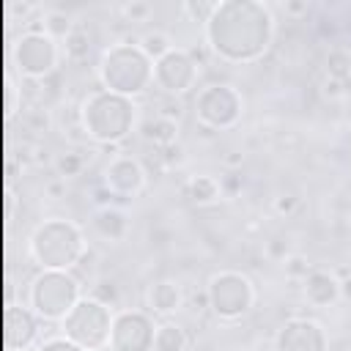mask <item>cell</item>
Returning a JSON list of instances; mask_svg holds the SVG:
<instances>
[{
  "mask_svg": "<svg viewBox=\"0 0 351 351\" xmlns=\"http://www.w3.org/2000/svg\"><path fill=\"white\" fill-rule=\"evenodd\" d=\"M186 197L195 203V206H211L222 197V186L214 176H192L189 184H186Z\"/></svg>",
  "mask_w": 351,
  "mask_h": 351,
  "instance_id": "ba28073f",
  "label": "cell"
},
{
  "mask_svg": "<svg viewBox=\"0 0 351 351\" xmlns=\"http://www.w3.org/2000/svg\"><path fill=\"white\" fill-rule=\"evenodd\" d=\"M321 93H324V99H343L346 96V82H340V80H335V77H324V82H321Z\"/></svg>",
  "mask_w": 351,
  "mask_h": 351,
  "instance_id": "44dd1931",
  "label": "cell"
},
{
  "mask_svg": "<svg viewBox=\"0 0 351 351\" xmlns=\"http://www.w3.org/2000/svg\"><path fill=\"white\" fill-rule=\"evenodd\" d=\"M140 47H143V55L154 58V60H162L167 52H173V41H170V36L165 30H148L140 38Z\"/></svg>",
  "mask_w": 351,
  "mask_h": 351,
  "instance_id": "7c38bea8",
  "label": "cell"
},
{
  "mask_svg": "<svg viewBox=\"0 0 351 351\" xmlns=\"http://www.w3.org/2000/svg\"><path fill=\"white\" fill-rule=\"evenodd\" d=\"M41 30L49 36V38H66L71 30H74V22L66 11L60 8H49L44 11V19H41Z\"/></svg>",
  "mask_w": 351,
  "mask_h": 351,
  "instance_id": "8fae6325",
  "label": "cell"
},
{
  "mask_svg": "<svg viewBox=\"0 0 351 351\" xmlns=\"http://www.w3.org/2000/svg\"><path fill=\"white\" fill-rule=\"evenodd\" d=\"M80 280L63 271H44L30 285V307L44 321H63L80 302Z\"/></svg>",
  "mask_w": 351,
  "mask_h": 351,
  "instance_id": "6da1fadb",
  "label": "cell"
},
{
  "mask_svg": "<svg viewBox=\"0 0 351 351\" xmlns=\"http://www.w3.org/2000/svg\"><path fill=\"white\" fill-rule=\"evenodd\" d=\"M143 140L154 143L156 148L173 145V143H178V123H176V121H170V118L154 115L151 121H145V123H143Z\"/></svg>",
  "mask_w": 351,
  "mask_h": 351,
  "instance_id": "52a82bcc",
  "label": "cell"
},
{
  "mask_svg": "<svg viewBox=\"0 0 351 351\" xmlns=\"http://www.w3.org/2000/svg\"><path fill=\"white\" fill-rule=\"evenodd\" d=\"M263 252H266V258H269V261H274V263H282V261L291 255L288 239H282V236H274V239H269Z\"/></svg>",
  "mask_w": 351,
  "mask_h": 351,
  "instance_id": "d6986e66",
  "label": "cell"
},
{
  "mask_svg": "<svg viewBox=\"0 0 351 351\" xmlns=\"http://www.w3.org/2000/svg\"><path fill=\"white\" fill-rule=\"evenodd\" d=\"M90 299H96V302L104 304V307H115L118 299H121V288H118L115 280L99 277V280L93 282V288H90Z\"/></svg>",
  "mask_w": 351,
  "mask_h": 351,
  "instance_id": "5bb4252c",
  "label": "cell"
},
{
  "mask_svg": "<svg viewBox=\"0 0 351 351\" xmlns=\"http://www.w3.org/2000/svg\"><path fill=\"white\" fill-rule=\"evenodd\" d=\"M104 186H107L115 197L137 195V192H143V186H145V170H143V165H140L137 159H132V156H115V159L107 165Z\"/></svg>",
  "mask_w": 351,
  "mask_h": 351,
  "instance_id": "7a4b0ae2",
  "label": "cell"
},
{
  "mask_svg": "<svg viewBox=\"0 0 351 351\" xmlns=\"http://www.w3.org/2000/svg\"><path fill=\"white\" fill-rule=\"evenodd\" d=\"M181 302H184V293L173 280H159L148 288V307L156 315H173L181 307Z\"/></svg>",
  "mask_w": 351,
  "mask_h": 351,
  "instance_id": "8992f818",
  "label": "cell"
},
{
  "mask_svg": "<svg viewBox=\"0 0 351 351\" xmlns=\"http://www.w3.org/2000/svg\"><path fill=\"white\" fill-rule=\"evenodd\" d=\"M282 271H285V277H291V280H304V277L313 271V266H310V261H307L304 255L291 252V255L282 261Z\"/></svg>",
  "mask_w": 351,
  "mask_h": 351,
  "instance_id": "2e32d148",
  "label": "cell"
},
{
  "mask_svg": "<svg viewBox=\"0 0 351 351\" xmlns=\"http://www.w3.org/2000/svg\"><path fill=\"white\" fill-rule=\"evenodd\" d=\"M348 230H351V217H348Z\"/></svg>",
  "mask_w": 351,
  "mask_h": 351,
  "instance_id": "83f0119b",
  "label": "cell"
},
{
  "mask_svg": "<svg viewBox=\"0 0 351 351\" xmlns=\"http://www.w3.org/2000/svg\"><path fill=\"white\" fill-rule=\"evenodd\" d=\"M156 115H162V118H170V121H176V123H178V118L184 115V110H181V104H178V101H167V104H165V107H162Z\"/></svg>",
  "mask_w": 351,
  "mask_h": 351,
  "instance_id": "603a6c76",
  "label": "cell"
},
{
  "mask_svg": "<svg viewBox=\"0 0 351 351\" xmlns=\"http://www.w3.org/2000/svg\"><path fill=\"white\" fill-rule=\"evenodd\" d=\"M233 285V271H222V274H214L211 282H208V302H211V310L225 318V321H233L239 315H244L255 299H244V296H233L230 291Z\"/></svg>",
  "mask_w": 351,
  "mask_h": 351,
  "instance_id": "3957f363",
  "label": "cell"
},
{
  "mask_svg": "<svg viewBox=\"0 0 351 351\" xmlns=\"http://www.w3.org/2000/svg\"><path fill=\"white\" fill-rule=\"evenodd\" d=\"M55 167H58V173H60L63 178L80 176V173H82V167H85V156H82V154H77V151H66V154H60V156L55 159Z\"/></svg>",
  "mask_w": 351,
  "mask_h": 351,
  "instance_id": "9a60e30c",
  "label": "cell"
},
{
  "mask_svg": "<svg viewBox=\"0 0 351 351\" xmlns=\"http://www.w3.org/2000/svg\"><path fill=\"white\" fill-rule=\"evenodd\" d=\"M217 8H219L217 3H206V5H197V3H184V5H181V11H184V14L195 16V22H197V16H200V22H208L206 16H208V14H214Z\"/></svg>",
  "mask_w": 351,
  "mask_h": 351,
  "instance_id": "7402d4cb",
  "label": "cell"
},
{
  "mask_svg": "<svg viewBox=\"0 0 351 351\" xmlns=\"http://www.w3.org/2000/svg\"><path fill=\"white\" fill-rule=\"evenodd\" d=\"M93 230H96L101 239L121 241V239H126V233H129V219H126V214H123L121 208H115V206H101V208H96V214H93Z\"/></svg>",
  "mask_w": 351,
  "mask_h": 351,
  "instance_id": "5b68a950",
  "label": "cell"
},
{
  "mask_svg": "<svg viewBox=\"0 0 351 351\" xmlns=\"http://www.w3.org/2000/svg\"><path fill=\"white\" fill-rule=\"evenodd\" d=\"M250 351H261V348H250Z\"/></svg>",
  "mask_w": 351,
  "mask_h": 351,
  "instance_id": "f1b7e54d",
  "label": "cell"
},
{
  "mask_svg": "<svg viewBox=\"0 0 351 351\" xmlns=\"http://www.w3.org/2000/svg\"><path fill=\"white\" fill-rule=\"evenodd\" d=\"M121 14L126 16V22H148L154 14V5L145 0H132V3L121 5Z\"/></svg>",
  "mask_w": 351,
  "mask_h": 351,
  "instance_id": "e0dca14e",
  "label": "cell"
},
{
  "mask_svg": "<svg viewBox=\"0 0 351 351\" xmlns=\"http://www.w3.org/2000/svg\"><path fill=\"white\" fill-rule=\"evenodd\" d=\"M63 55H66V60H71V63L88 60V55H90V38H88V33H85L82 27H74V30L63 38Z\"/></svg>",
  "mask_w": 351,
  "mask_h": 351,
  "instance_id": "30bf717a",
  "label": "cell"
},
{
  "mask_svg": "<svg viewBox=\"0 0 351 351\" xmlns=\"http://www.w3.org/2000/svg\"><path fill=\"white\" fill-rule=\"evenodd\" d=\"M186 346H189V337L184 326L170 324V321L154 326V351H184Z\"/></svg>",
  "mask_w": 351,
  "mask_h": 351,
  "instance_id": "9c48e42d",
  "label": "cell"
},
{
  "mask_svg": "<svg viewBox=\"0 0 351 351\" xmlns=\"http://www.w3.org/2000/svg\"><path fill=\"white\" fill-rule=\"evenodd\" d=\"M310 11V3L302 0V3H285V14L288 16H299V14H307Z\"/></svg>",
  "mask_w": 351,
  "mask_h": 351,
  "instance_id": "cb8c5ba5",
  "label": "cell"
},
{
  "mask_svg": "<svg viewBox=\"0 0 351 351\" xmlns=\"http://www.w3.org/2000/svg\"><path fill=\"white\" fill-rule=\"evenodd\" d=\"M159 159H162V165H165L167 170H173V167H181V165L186 162V148H184L181 143L165 145V148H159Z\"/></svg>",
  "mask_w": 351,
  "mask_h": 351,
  "instance_id": "ac0fdd59",
  "label": "cell"
},
{
  "mask_svg": "<svg viewBox=\"0 0 351 351\" xmlns=\"http://www.w3.org/2000/svg\"><path fill=\"white\" fill-rule=\"evenodd\" d=\"M271 208H274V214H280V217H291V214L299 208V197H296L293 192H280V195L271 200Z\"/></svg>",
  "mask_w": 351,
  "mask_h": 351,
  "instance_id": "ffe728a7",
  "label": "cell"
},
{
  "mask_svg": "<svg viewBox=\"0 0 351 351\" xmlns=\"http://www.w3.org/2000/svg\"><path fill=\"white\" fill-rule=\"evenodd\" d=\"M326 77H335L340 82H346L351 77V52L348 49H343V47L329 49V55H326Z\"/></svg>",
  "mask_w": 351,
  "mask_h": 351,
  "instance_id": "4fadbf2b",
  "label": "cell"
},
{
  "mask_svg": "<svg viewBox=\"0 0 351 351\" xmlns=\"http://www.w3.org/2000/svg\"><path fill=\"white\" fill-rule=\"evenodd\" d=\"M304 299L313 307H329L340 299V280L329 271H310L304 280Z\"/></svg>",
  "mask_w": 351,
  "mask_h": 351,
  "instance_id": "277c9868",
  "label": "cell"
},
{
  "mask_svg": "<svg viewBox=\"0 0 351 351\" xmlns=\"http://www.w3.org/2000/svg\"><path fill=\"white\" fill-rule=\"evenodd\" d=\"M241 162H244V154H239V151H230V154L225 156V165H228V167H239Z\"/></svg>",
  "mask_w": 351,
  "mask_h": 351,
  "instance_id": "484cf974",
  "label": "cell"
},
{
  "mask_svg": "<svg viewBox=\"0 0 351 351\" xmlns=\"http://www.w3.org/2000/svg\"><path fill=\"white\" fill-rule=\"evenodd\" d=\"M47 192H49L52 197H60V192H63V184H60V181H52V184H47Z\"/></svg>",
  "mask_w": 351,
  "mask_h": 351,
  "instance_id": "4316f807",
  "label": "cell"
},
{
  "mask_svg": "<svg viewBox=\"0 0 351 351\" xmlns=\"http://www.w3.org/2000/svg\"><path fill=\"white\" fill-rule=\"evenodd\" d=\"M340 299L351 302V274H346V277L340 280Z\"/></svg>",
  "mask_w": 351,
  "mask_h": 351,
  "instance_id": "d4e9b609",
  "label": "cell"
}]
</instances>
